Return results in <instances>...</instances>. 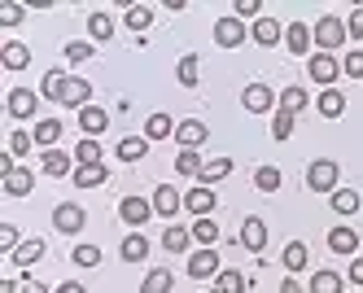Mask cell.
<instances>
[{
    "label": "cell",
    "instance_id": "cell-19",
    "mask_svg": "<svg viewBox=\"0 0 363 293\" xmlns=\"http://www.w3.org/2000/svg\"><path fill=\"white\" fill-rule=\"evenodd\" d=\"M118 254H123L127 262H145V258H149V241H145V232H132V236H123Z\"/></svg>",
    "mask_w": 363,
    "mask_h": 293
},
{
    "label": "cell",
    "instance_id": "cell-4",
    "mask_svg": "<svg viewBox=\"0 0 363 293\" xmlns=\"http://www.w3.org/2000/svg\"><path fill=\"white\" fill-rule=\"evenodd\" d=\"M118 215H123V223H127V228H145V223H149V215H153V201H145V197H123Z\"/></svg>",
    "mask_w": 363,
    "mask_h": 293
},
{
    "label": "cell",
    "instance_id": "cell-20",
    "mask_svg": "<svg viewBox=\"0 0 363 293\" xmlns=\"http://www.w3.org/2000/svg\"><path fill=\"white\" fill-rule=\"evenodd\" d=\"M228 175H232V157H206V167H201L197 179L206 184V189H211L215 179H228Z\"/></svg>",
    "mask_w": 363,
    "mask_h": 293
},
{
    "label": "cell",
    "instance_id": "cell-51",
    "mask_svg": "<svg viewBox=\"0 0 363 293\" xmlns=\"http://www.w3.org/2000/svg\"><path fill=\"white\" fill-rule=\"evenodd\" d=\"M342 70H346L350 79H363V52H346V62H342Z\"/></svg>",
    "mask_w": 363,
    "mask_h": 293
},
{
    "label": "cell",
    "instance_id": "cell-34",
    "mask_svg": "<svg viewBox=\"0 0 363 293\" xmlns=\"http://www.w3.org/2000/svg\"><path fill=\"white\" fill-rule=\"evenodd\" d=\"M175 74H179V84H184V88H197V52H184L179 66H175Z\"/></svg>",
    "mask_w": 363,
    "mask_h": 293
},
{
    "label": "cell",
    "instance_id": "cell-37",
    "mask_svg": "<svg viewBox=\"0 0 363 293\" xmlns=\"http://www.w3.org/2000/svg\"><path fill=\"white\" fill-rule=\"evenodd\" d=\"M66 84H70V79H66L62 70H48V74H44V96H48V101H62Z\"/></svg>",
    "mask_w": 363,
    "mask_h": 293
},
{
    "label": "cell",
    "instance_id": "cell-50",
    "mask_svg": "<svg viewBox=\"0 0 363 293\" xmlns=\"http://www.w3.org/2000/svg\"><path fill=\"white\" fill-rule=\"evenodd\" d=\"M22 22V5H9V0H5V5H0V26H18Z\"/></svg>",
    "mask_w": 363,
    "mask_h": 293
},
{
    "label": "cell",
    "instance_id": "cell-5",
    "mask_svg": "<svg viewBox=\"0 0 363 293\" xmlns=\"http://www.w3.org/2000/svg\"><path fill=\"white\" fill-rule=\"evenodd\" d=\"M241 105H245L250 114H267L272 105H276V92H272L267 84H250V88L241 92Z\"/></svg>",
    "mask_w": 363,
    "mask_h": 293
},
{
    "label": "cell",
    "instance_id": "cell-15",
    "mask_svg": "<svg viewBox=\"0 0 363 293\" xmlns=\"http://www.w3.org/2000/svg\"><path fill=\"white\" fill-rule=\"evenodd\" d=\"M9 114L13 118H31L35 114V92L31 88H13L9 92Z\"/></svg>",
    "mask_w": 363,
    "mask_h": 293
},
{
    "label": "cell",
    "instance_id": "cell-44",
    "mask_svg": "<svg viewBox=\"0 0 363 293\" xmlns=\"http://www.w3.org/2000/svg\"><path fill=\"white\" fill-rule=\"evenodd\" d=\"M302 105H306V92H302V88H284V92H280V110H289V114H298Z\"/></svg>",
    "mask_w": 363,
    "mask_h": 293
},
{
    "label": "cell",
    "instance_id": "cell-40",
    "mask_svg": "<svg viewBox=\"0 0 363 293\" xmlns=\"http://www.w3.org/2000/svg\"><path fill=\"white\" fill-rule=\"evenodd\" d=\"M254 184H258V193H276L280 189V171L276 167H258L254 171Z\"/></svg>",
    "mask_w": 363,
    "mask_h": 293
},
{
    "label": "cell",
    "instance_id": "cell-49",
    "mask_svg": "<svg viewBox=\"0 0 363 293\" xmlns=\"http://www.w3.org/2000/svg\"><path fill=\"white\" fill-rule=\"evenodd\" d=\"M66 57H70V62H88V57H92V44L70 40V44H66Z\"/></svg>",
    "mask_w": 363,
    "mask_h": 293
},
{
    "label": "cell",
    "instance_id": "cell-12",
    "mask_svg": "<svg viewBox=\"0 0 363 293\" xmlns=\"http://www.w3.org/2000/svg\"><path fill=\"white\" fill-rule=\"evenodd\" d=\"M88 96H92L88 79H70L66 92H62V105H70V110H88Z\"/></svg>",
    "mask_w": 363,
    "mask_h": 293
},
{
    "label": "cell",
    "instance_id": "cell-24",
    "mask_svg": "<svg viewBox=\"0 0 363 293\" xmlns=\"http://www.w3.org/2000/svg\"><path fill=\"white\" fill-rule=\"evenodd\" d=\"M284 44H289V52H306V48H311V26H306V22H289Z\"/></svg>",
    "mask_w": 363,
    "mask_h": 293
},
{
    "label": "cell",
    "instance_id": "cell-28",
    "mask_svg": "<svg viewBox=\"0 0 363 293\" xmlns=\"http://www.w3.org/2000/svg\"><path fill=\"white\" fill-rule=\"evenodd\" d=\"M57 136H62V123H57V118H44V123H35V145L53 149V145H57Z\"/></svg>",
    "mask_w": 363,
    "mask_h": 293
},
{
    "label": "cell",
    "instance_id": "cell-48",
    "mask_svg": "<svg viewBox=\"0 0 363 293\" xmlns=\"http://www.w3.org/2000/svg\"><path fill=\"white\" fill-rule=\"evenodd\" d=\"M22 241H18V228L13 223H0V250H5V254H13Z\"/></svg>",
    "mask_w": 363,
    "mask_h": 293
},
{
    "label": "cell",
    "instance_id": "cell-7",
    "mask_svg": "<svg viewBox=\"0 0 363 293\" xmlns=\"http://www.w3.org/2000/svg\"><path fill=\"white\" fill-rule=\"evenodd\" d=\"M184 206V197H179L171 184H158L153 189V215H162V219H175V210Z\"/></svg>",
    "mask_w": 363,
    "mask_h": 293
},
{
    "label": "cell",
    "instance_id": "cell-31",
    "mask_svg": "<svg viewBox=\"0 0 363 293\" xmlns=\"http://www.w3.org/2000/svg\"><path fill=\"white\" fill-rule=\"evenodd\" d=\"M189 241H193V232H189V228H167V232H162V245H167L171 254H184Z\"/></svg>",
    "mask_w": 363,
    "mask_h": 293
},
{
    "label": "cell",
    "instance_id": "cell-26",
    "mask_svg": "<svg viewBox=\"0 0 363 293\" xmlns=\"http://www.w3.org/2000/svg\"><path fill=\"white\" fill-rule=\"evenodd\" d=\"M145 153H149V140H145V136H127V140H118V157H123V162H140Z\"/></svg>",
    "mask_w": 363,
    "mask_h": 293
},
{
    "label": "cell",
    "instance_id": "cell-3",
    "mask_svg": "<svg viewBox=\"0 0 363 293\" xmlns=\"http://www.w3.org/2000/svg\"><path fill=\"white\" fill-rule=\"evenodd\" d=\"M84 223H88V215H84V206H74V201H62V206L53 210V228L66 232V236L84 232Z\"/></svg>",
    "mask_w": 363,
    "mask_h": 293
},
{
    "label": "cell",
    "instance_id": "cell-57",
    "mask_svg": "<svg viewBox=\"0 0 363 293\" xmlns=\"http://www.w3.org/2000/svg\"><path fill=\"white\" fill-rule=\"evenodd\" d=\"M0 293H18V280H0Z\"/></svg>",
    "mask_w": 363,
    "mask_h": 293
},
{
    "label": "cell",
    "instance_id": "cell-22",
    "mask_svg": "<svg viewBox=\"0 0 363 293\" xmlns=\"http://www.w3.org/2000/svg\"><path fill=\"white\" fill-rule=\"evenodd\" d=\"M40 167H44V175H74L70 171V153H62V149H44Z\"/></svg>",
    "mask_w": 363,
    "mask_h": 293
},
{
    "label": "cell",
    "instance_id": "cell-16",
    "mask_svg": "<svg viewBox=\"0 0 363 293\" xmlns=\"http://www.w3.org/2000/svg\"><path fill=\"white\" fill-rule=\"evenodd\" d=\"M31 189H35V175H31V171H22V167H13V171L5 175V193H9V197H27Z\"/></svg>",
    "mask_w": 363,
    "mask_h": 293
},
{
    "label": "cell",
    "instance_id": "cell-36",
    "mask_svg": "<svg viewBox=\"0 0 363 293\" xmlns=\"http://www.w3.org/2000/svg\"><path fill=\"white\" fill-rule=\"evenodd\" d=\"M333 210H337V215H354V210H359V193L354 189H337L333 193Z\"/></svg>",
    "mask_w": 363,
    "mask_h": 293
},
{
    "label": "cell",
    "instance_id": "cell-25",
    "mask_svg": "<svg viewBox=\"0 0 363 293\" xmlns=\"http://www.w3.org/2000/svg\"><path fill=\"white\" fill-rule=\"evenodd\" d=\"M254 40L263 44V48L280 44V22H276V18H258V22H254Z\"/></svg>",
    "mask_w": 363,
    "mask_h": 293
},
{
    "label": "cell",
    "instance_id": "cell-45",
    "mask_svg": "<svg viewBox=\"0 0 363 293\" xmlns=\"http://www.w3.org/2000/svg\"><path fill=\"white\" fill-rule=\"evenodd\" d=\"M219 293H245V276L241 272H219Z\"/></svg>",
    "mask_w": 363,
    "mask_h": 293
},
{
    "label": "cell",
    "instance_id": "cell-9",
    "mask_svg": "<svg viewBox=\"0 0 363 293\" xmlns=\"http://www.w3.org/2000/svg\"><path fill=\"white\" fill-rule=\"evenodd\" d=\"M189 276H193V280L219 276V254H215V250H197V254L189 258Z\"/></svg>",
    "mask_w": 363,
    "mask_h": 293
},
{
    "label": "cell",
    "instance_id": "cell-33",
    "mask_svg": "<svg viewBox=\"0 0 363 293\" xmlns=\"http://www.w3.org/2000/svg\"><path fill=\"white\" fill-rule=\"evenodd\" d=\"M280 262H284L289 272H302V267H306V245H302V241H289V245H284V254H280Z\"/></svg>",
    "mask_w": 363,
    "mask_h": 293
},
{
    "label": "cell",
    "instance_id": "cell-13",
    "mask_svg": "<svg viewBox=\"0 0 363 293\" xmlns=\"http://www.w3.org/2000/svg\"><path fill=\"white\" fill-rule=\"evenodd\" d=\"M175 140H179V149H197L201 140H206V123H197V118H184L175 127Z\"/></svg>",
    "mask_w": 363,
    "mask_h": 293
},
{
    "label": "cell",
    "instance_id": "cell-8",
    "mask_svg": "<svg viewBox=\"0 0 363 293\" xmlns=\"http://www.w3.org/2000/svg\"><path fill=\"white\" fill-rule=\"evenodd\" d=\"M241 245L254 250V254H263V245H267V223L258 219V215H250V219L241 223Z\"/></svg>",
    "mask_w": 363,
    "mask_h": 293
},
{
    "label": "cell",
    "instance_id": "cell-58",
    "mask_svg": "<svg viewBox=\"0 0 363 293\" xmlns=\"http://www.w3.org/2000/svg\"><path fill=\"white\" fill-rule=\"evenodd\" d=\"M280 293H302V289H298L294 280H284V284H280Z\"/></svg>",
    "mask_w": 363,
    "mask_h": 293
},
{
    "label": "cell",
    "instance_id": "cell-10",
    "mask_svg": "<svg viewBox=\"0 0 363 293\" xmlns=\"http://www.w3.org/2000/svg\"><path fill=\"white\" fill-rule=\"evenodd\" d=\"M311 79H315V84L320 88H333V79H337V70H342V66H337L333 57H328V52H315V57H311Z\"/></svg>",
    "mask_w": 363,
    "mask_h": 293
},
{
    "label": "cell",
    "instance_id": "cell-2",
    "mask_svg": "<svg viewBox=\"0 0 363 293\" xmlns=\"http://www.w3.org/2000/svg\"><path fill=\"white\" fill-rule=\"evenodd\" d=\"M311 40H315L324 52H328V48H342V44H346V22H342V18H320L315 31H311Z\"/></svg>",
    "mask_w": 363,
    "mask_h": 293
},
{
    "label": "cell",
    "instance_id": "cell-43",
    "mask_svg": "<svg viewBox=\"0 0 363 293\" xmlns=\"http://www.w3.org/2000/svg\"><path fill=\"white\" fill-rule=\"evenodd\" d=\"M149 22H153V9L149 5H132V9H127V26H132V31H145Z\"/></svg>",
    "mask_w": 363,
    "mask_h": 293
},
{
    "label": "cell",
    "instance_id": "cell-55",
    "mask_svg": "<svg viewBox=\"0 0 363 293\" xmlns=\"http://www.w3.org/2000/svg\"><path fill=\"white\" fill-rule=\"evenodd\" d=\"M57 293H84V284H74V280H66V284H62Z\"/></svg>",
    "mask_w": 363,
    "mask_h": 293
},
{
    "label": "cell",
    "instance_id": "cell-46",
    "mask_svg": "<svg viewBox=\"0 0 363 293\" xmlns=\"http://www.w3.org/2000/svg\"><path fill=\"white\" fill-rule=\"evenodd\" d=\"M31 145H35V136H31V131H13V136H9V153H13V157L31 153Z\"/></svg>",
    "mask_w": 363,
    "mask_h": 293
},
{
    "label": "cell",
    "instance_id": "cell-1",
    "mask_svg": "<svg viewBox=\"0 0 363 293\" xmlns=\"http://www.w3.org/2000/svg\"><path fill=\"white\" fill-rule=\"evenodd\" d=\"M333 184H337V162L333 157H315V162L306 167V189L311 193H333Z\"/></svg>",
    "mask_w": 363,
    "mask_h": 293
},
{
    "label": "cell",
    "instance_id": "cell-47",
    "mask_svg": "<svg viewBox=\"0 0 363 293\" xmlns=\"http://www.w3.org/2000/svg\"><path fill=\"white\" fill-rule=\"evenodd\" d=\"M70 262H79V267H96V262H101V250H96V245H79V250L70 254Z\"/></svg>",
    "mask_w": 363,
    "mask_h": 293
},
{
    "label": "cell",
    "instance_id": "cell-56",
    "mask_svg": "<svg viewBox=\"0 0 363 293\" xmlns=\"http://www.w3.org/2000/svg\"><path fill=\"white\" fill-rule=\"evenodd\" d=\"M22 293H48V289H44L40 280H31V284H22Z\"/></svg>",
    "mask_w": 363,
    "mask_h": 293
},
{
    "label": "cell",
    "instance_id": "cell-38",
    "mask_svg": "<svg viewBox=\"0 0 363 293\" xmlns=\"http://www.w3.org/2000/svg\"><path fill=\"white\" fill-rule=\"evenodd\" d=\"M311 293H342V276H337V272H315Z\"/></svg>",
    "mask_w": 363,
    "mask_h": 293
},
{
    "label": "cell",
    "instance_id": "cell-17",
    "mask_svg": "<svg viewBox=\"0 0 363 293\" xmlns=\"http://www.w3.org/2000/svg\"><path fill=\"white\" fill-rule=\"evenodd\" d=\"M328 250L333 254H354L359 250V232L354 228H333L328 232Z\"/></svg>",
    "mask_w": 363,
    "mask_h": 293
},
{
    "label": "cell",
    "instance_id": "cell-35",
    "mask_svg": "<svg viewBox=\"0 0 363 293\" xmlns=\"http://www.w3.org/2000/svg\"><path fill=\"white\" fill-rule=\"evenodd\" d=\"M88 31H92V40H110V35H114V18L96 9V13L88 18Z\"/></svg>",
    "mask_w": 363,
    "mask_h": 293
},
{
    "label": "cell",
    "instance_id": "cell-29",
    "mask_svg": "<svg viewBox=\"0 0 363 293\" xmlns=\"http://www.w3.org/2000/svg\"><path fill=\"white\" fill-rule=\"evenodd\" d=\"M201 167H206V157H197V149H179V157H175L179 175H201Z\"/></svg>",
    "mask_w": 363,
    "mask_h": 293
},
{
    "label": "cell",
    "instance_id": "cell-11",
    "mask_svg": "<svg viewBox=\"0 0 363 293\" xmlns=\"http://www.w3.org/2000/svg\"><path fill=\"white\" fill-rule=\"evenodd\" d=\"M79 127H84V136H88V140H96L101 131L110 127V114H106V110H96V105H88V110H79Z\"/></svg>",
    "mask_w": 363,
    "mask_h": 293
},
{
    "label": "cell",
    "instance_id": "cell-39",
    "mask_svg": "<svg viewBox=\"0 0 363 293\" xmlns=\"http://www.w3.org/2000/svg\"><path fill=\"white\" fill-rule=\"evenodd\" d=\"M0 52H5V66H9V70H22V66L31 62V52H27V44H5V48H0Z\"/></svg>",
    "mask_w": 363,
    "mask_h": 293
},
{
    "label": "cell",
    "instance_id": "cell-23",
    "mask_svg": "<svg viewBox=\"0 0 363 293\" xmlns=\"http://www.w3.org/2000/svg\"><path fill=\"white\" fill-rule=\"evenodd\" d=\"M106 179H110L106 162H92V167H74V184H79V189H96V184H106Z\"/></svg>",
    "mask_w": 363,
    "mask_h": 293
},
{
    "label": "cell",
    "instance_id": "cell-18",
    "mask_svg": "<svg viewBox=\"0 0 363 293\" xmlns=\"http://www.w3.org/2000/svg\"><path fill=\"white\" fill-rule=\"evenodd\" d=\"M184 206L193 210V215H197V219H206V215H211V210H215V193H211V189H206V184H197V189H193V193L184 197Z\"/></svg>",
    "mask_w": 363,
    "mask_h": 293
},
{
    "label": "cell",
    "instance_id": "cell-21",
    "mask_svg": "<svg viewBox=\"0 0 363 293\" xmlns=\"http://www.w3.org/2000/svg\"><path fill=\"white\" fill-rule=\"evenodd\" d=\"M175 118L171 114H153L149 123H145V140H167V136H175Z\"/></svg>",
    "mask_w": 363,
    "mask_h": 293
},
{
    "label": "cell",
    "instance_id": "cell-52",
    "mask_svg": "<svg viewBox=\"0 0 363 293\" xmlns=\"http://www.w3.org/2000/svg\"><path fill=\"white\" fill-rule=\"evenodd\" d=\"M346 35H354V40L363 35V9H354V13H350V22H346Z\"/></svg>",
    "mask_w": 363,
    "mask_h": 293
},
{
    "label": "cell",
    "instance_id": "cell-14",
    "mask_svg": "<svg viewBox=\"0 0 363 293\" xmlns=\"http://www.w3.org/2000/svg\"><path fill=\"white\" fill-rule=\"evenodd\" d=\"M44 258V241H40V236H31V241H22L13 254H9V262H13V267H31V262H40Z\"/></svg>",
    "mask_w": 363,
    "mask_h": 293
},
{
    "label": "cell",
    "instance_id": "cell-30",
    "mask_svg": "<svg viewBox=\"0 0 363 293\" xmlns=\"http://www.w3.org/2000/svg\"><path fill=\"white\" fill-rule=\"evenodd\" d=\"M193 236H197L206 250H215V241H219V223L206 215V219H197V223H193Z\"/></svg>",
    "mask_w": 363,
    "mask_h": 293
},
{
    "label": "cell",
    "instance_id": "cell-53",
    "mask_svg": "<svg viewBox=\"0 0 363 293\" xmlns=\"http://www.w3.org/2000/svg\"><path fill=\"white\" fill-rule=\"evenodd\" d=\"M258 9H263V5H258V0H237V18H254Z\"/></svg>",
    "mask_w": 363,
    "mask_h": 293
},
{
    "label": "cell",
    "instance_id": "cell-27",
    "mask_svg": "<svg viewBox=\"0 0 363 293\" xmlns=\"http://www.w3.org/2000/svg\"><path fill=\"white\" fill-rule=\"evenodd\" d=\"M342 110H346V96L337 92V88H324V92H320V114H324V118H337Z\"/></svg>",
    "mask_w": 363,
    "mask_h": 293
},
{
    "label": "cell",
    "instance_id": "cell-6",
    "mask_svg": "<svg viewBox=\"0 0 363 293\" xmlns=\"http://www.w3.org/2000/svg\"><path fill=\"white\" fill-rule=\"evenodd\" d=\"M241 40H245V22L241 18H219L215 22V44L219 48H237Z\"/></svg>",
    "mask_w": 363,
    "mask_h": 293
},
{
    "label": "cell",
    "instance_id": "cell-54",
    "mask_svg": "<svg viewBox=\"0 0 363 293\" xmlns=\"http://www.w3.org/2000/svg\"><path fill=\"white\" fill-rule=\"evenodd\" d=\"M350 280L363 289V258H354V262H350Z\"/></svg>",
    "mask_w": 363,
    "mask_h": 293
},
{
    "label": "cell",
    "instance_id": "cell-41",
    "mask_svg": "<svg viewBox=\"0 0 363 293\" xmlns=\"http://www.w3.org/2000/svg\"><path fill=\"white\" fill-rule=\"evenodd\" d=\"M272 136H276V140H289V136H294V114H289V110H276V118H272Z\"/></svg>",
    "mask_w": 363,
    "mask_h": 293
},
{
    "label": "cell",
    "instance_id": "cell-32",
    "mask_svg": "<svg viewBox=\"0 0 363 293\" xmlns=\"http://www.w3.org/2000/svg\"><path fill=\"white\" fill-rule=\"evenodd\" d=\"M140 293H171V272L167 267H153L140 284Z\"/></svg>",
    "mask_w": 363,
    "mask_h": 293
},
{
    "label": "cell",
    "instance_id": "cell-42",
    "mask_svg": "<svg viewBox=\"0 0 363 293\" xmlns=\"http://www.w3.org/2000/svg\"><path fill=\"white\" fill-rule=\"evenodd\" d=\"M74 162H79V167L101 162V145H96V140H79V149H74Z\"/></svg>",
    "mask_w": 363,
    "mask_h": 293
}]
</instances>
